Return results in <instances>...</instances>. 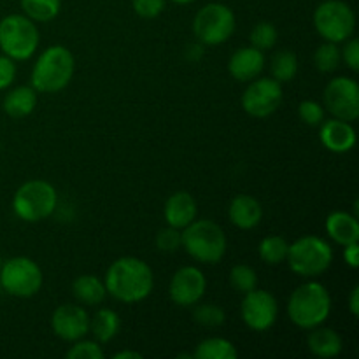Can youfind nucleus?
<instances>
[{"instance_id": "nucleus-1", "label": "nucleus", "mask_w": 359, "mask_h": 359, "mask_svg": "<svg viewBox=\"0 0 359 359\" xmlns=\"http://www.w3.org/2000/svg\"><path fill=\"white\" fill-rule=\"evenodd\" d=\"M105 290L114 300L132 305L146 300L154 287L151 266L135 256H123L111 263L105 273Z\"/></svg>"}, {"instance_id": "nucleus-2", "label": "nucleus", "mask_w": 359, "mask_h": 359, "mask_svg": "<svg viewBox=\"0 0 359 359\" xmlns=\"http://www.w3.org/2000/svg\"><path fill=\"white\" fill-rule=\"evenodd\" d=\"M332 314V294L318 280L298 286L287 300V316L302 330L321 326Z\"/></svg>"}, {"instance_id": "nucleus-3", "label": "nucleus", "mask_w": 359, "mask_h": 359, "mask_svg": "<svg viewBox=\"0 0 359 359\" xmlns=\"http://www.w3.org/2000/svg\"><path fill=\"white\" fill-rule=\"evenodd\" d=\"M76 62L65 46H49L39 55L30 76V86L37 93H58L74 77Z\"/></svg>"}, {"instance_id": "nucleus-4", "label": "nucleus", "mask_w": 359, "mask_h": 359, "mask_svg": "<svg viewBox=\"0 0 359 359\" xmlns=\"http://www.w3.org/2000/svg\"><path fill=\"white\" fill-rule=\"evenodd\" d=\"M181 248L203 265H216L226 255L228 241L223 228L210 219H195L181 230Z\"/></svg>"}, {"instance_id": "nucleus-5", "label": "nucleus", "mask_w": 359, "mask_h": 359, "mask_svg": "<svg viewBox=\"0 0 359 359\" xmlns=\"http://www.w3.org/2000/svg\"><path fill=\"white\" fill-rule=\"evenodd\" d=\"M58 207V193L55 186L42 179L27 181L13 196V210L25 223H39L51 216Z\"/></svg>"}, {"instance_id": "nucleus-6", "label": "nucleus", "mask_w": 359, "mask_h": 359, "mask_svg": "<svg viewBox=\"0 0 359 359\" xmlns=\"http://www.w3.org/2000/svg\"><path fill=\"white\" fill-rule=\"evenodd\" d=\"M286 262L291 272L305 279H314L332 266L333 249L325 238L305 235L290 244Z\"/></svg>"}, {"instance_id": "nucleus-7", "label": "nucleus", "mask_w": 359, "mask_h": 359, "mask_svg": "<svg viewBox=\"0 0 359 359\" xmlns=\"http://www.w3.org/2000/svg\"><path fill=\"white\" fill-rule=\"evenodd\" d=\"M39 42L37 25L25 14H9L0 20V49L14 62L32 58Z\"/></svg>"}, {"instance_id": "nucleus-8", "label": "nucleus", "mask_w": 359, "mask_h": 359, "mask_svg": "<svg viewBox=\"0 0 359 359\" xmlns=\"http://www.w3.org/2000/svg\"><path fill=\"white\" fill-rule=\"evenodd\" d=\"M314 28L326 42H346L356 30V14L344 0H325L314 11Z\"/></svg>"}, {"instance_id": "nucleus-9", "label": "nucleus", "mask_w": 359, "mask_h": 359, "mask_svg": "<svg viewBox=\"0 0 359 359\" xmlns=\"http://www.w3.org/2000/svg\"><path fill=\"white\" fill-rule=\"evenodd\" d=\"M44 276L37 263L27 256H14L2 262L0 286L7 294L16 298H32L41 291Z\"/></svg>"}, {"instance_id": "nucleus-10", "label": "nucleus", "mask_w": 359, "mask_h": 359, "mask_svg": "<svg viewBox=\"0 0 359 359\" xmlns=\"http://www.w3.org/2000/svg\"><path fill=\"white\" fill-rule=\"evenodd\" d=\"M235 14L228 6L210 2L196 13L193 20V34L203 46H219L235 32Z\"/></svg>"}, {"instance_id": "nucleus-11", "label": "nucleus", "mask_w": 359, "mask_h": 359, "mask_svg": "<svg viewBox=\"0 0 359 359\" xmlns=\"http://www.w3.org/2000/svg\"><path fill=\"white\" fill-rule=\"evenodd\" d=\"M242 109L252 118H269L283 104V84L273 77L249 81L241 98Z\"/></svg>"}, {"instance_id": "nucleus-12", "label": "nucleus", "mask_w": 359, "mask_h": 359, "mask_svg": "<svg viewBox=\"0 0 359 359\" xmlns=\"http://www.w3.org/2000/svg\"><path fill=\"white\" fill-rule=\"evenodd\" d=\"M325 107L330 114L344 121H356L359 118V84L353 77H335L325 88Z\"/></svg>"}, {"instance_id": "nucleus-13", "label": "nucleus", "mask_w": 359, "mask_h": 359, "mask_svg": "<svg viewBox=\"0 0 359 359\" xmlns=\"http://www.w3.org/2000/svg\"><path fill=\"white\" fill-rule=\"evenodd\" d=\"M241 316L244 325L252 332H266L272 328L279 316L277 298L266 290H252L244 294L241 305Z\"/></svg>"}, {"instance_id": "nucleus-14", "label": "nucleus", "mask_w": 359, "mask_h": 359, "mask_svg": "<svg viewBox=\"0 0 359 359\" xmlns=\"http://www.w3.org/2000/svg\"><path fill=\"white\" fill-rule=\"evenodd\" d=\"M207 279L198 266H181L172 276L168 284V297L177 307L191 309L205 297Z\"/></svg>"}, {"instance_id": "nucleus-15", "label": "nucleus", "mask_w": 359, "mask_h": 359, "mask_svg": "<svg viewBox=\"0 0 359 359\" xmlns=\"http://www.w3.org/2000/svg\"><path fill=\"white\" fill-rule=\"evenodd\" d=\"M51 330L63 342H76L90 333V314L77 304H63L53 312Z\"/></svg>"}, {"instance_id": "nucleus-16", "label": "nucleus", "mask_w": 359, "mask_h": 359, "mask_svg": "<svg viewBox=\"0 0 359 359\" xmlns=\"http://www.w3.org/2000/svg\"><path fill=\"white\" fill-rule=\"evenodd\" d=\"M319 126H321L319 130L321 144L332 153H349L356 146V130H354L353 123L332 118L328 121H323Z\"/></svg>"}, {"instance_id": "nucleus-17", "label": "nucleus", "mask_w": 359, "mask_h": 359, "mask_svg": "<svg viewBox=\"0 0 359 359\" xmlns=\"http://www.w3.org/2000/svg\"><path fill=\"white\" fill-rule=\"evenodd\" d=\"M263 69H265V55L252 46L238 48L228 60V72L241 83H249L259 77Z\"/></svg>"}, {"instance_id": "nucleus-18", "label": "nucleus", "mask_w": 359, "mask_h": 359, "mask_svg": "<svg viewBox=\"0 0 359 359\" xmlns=\"http://www.w3.org/2000/svg\"><path fill=\"white\" fill-rule=\"evenodd\" d=\"M198 207L196 200L188 191H175L167 198L163 205V217L167 226L184 230L189 223L196 219Z\"/></svg>"}, {"instance_id": "nucleus-19", "label": "nucleus", "mask_w": 359, "mask_h": 359, "mask_svg": "<svg viewBox=\"0 0 359 359\" xmlns=\"http://www.w3.org/2000/svg\"><path fill=\"white\" fill-rule=\"evenodd\" d=\"M228 217L238 230H252L263 219V207L255 196L237 195L228 205Z\"/></svg>"}, {"instance_id": "nucleus-20", "label": "nucleus", "mask_w": 359, "mask_h": 359, "mask_svg": "<svg viewBox=\"0 0 359 359\" xmlns=\"http://www.w3.org/2000/svg\"><path fill=\"white\" fill-rule=\"evenodd\" d=\"M325 228L328 237L342 248L359 241V221L354 214L335 210L326 217Z\"/></svg>"}, {"instance_id": "nucleus-21", "label": "nucleus", "mask_w": 359, "mask_h": 359, "mask_svg": "<svg viewBox=\"0 0 359 359\" xmlns=\"http://www.w3.org/2000/svg\"><path fill=\"white\" fill-rule=\"evenodd\" d=\"M309 351L314 356L323 359L337 358L342 353V337L335 332L333 328H323V326H316L311 330V335L307 339Z\"/></svg>"}, {"instance_id": "nucleus-22", "label": "nucleus", "mask_w": 359, "mask_h": 359, "mask_svg": "<svg viewBox=\"0 0 359 359\" xmlns=\"http://www.w3.org/2000/svg\"><path fill=\"white\" fill-rule=\"evenodd\" d=\"M35 105H37V91L32 86H18L11 90L9 93L4 97L2 109L7 116L14 119L27 118L34 112Z\"/></svg>"}, {"instance_id": "nucleus-23", "label": "nucleus", "mask_w": 359, "mask_h": 359, "mask_svg": "<svg viewBox=\"0 0 359 359\" xmlns=\"http://www.w3.org/2000/svg\"><path fill=\"white\" fill-rule=\"evenodd\" d=\"M72 294L79 304L86 305V307H97V305L104 304L107 290H105L104 280L98 279L97 276L84 273L72 283Z\"/></svg>"}, {"instance_id": "nucleus-24", "label": "nucleus", "mask_w": 359, "mask_h": 359, "mask_svg": "<svg viewBox=\"0 0 359 359\" xmlns=\"http://www.w3.org/2000/svg\"><path fill=\"white\" fill-rule=\"evenodd\" d=\"M121 328V319L112 309H100L90 318V333H93L98 344H107L114 339Z\"/></svg>"}, {"instance_id": "nucleus-25", "label": "nucleus", "mask_w": 359, "mask_h": 359, "mask_svg": "<svg viewBox=\"0 0 359 359\" xmlns=\"http://www.w3.org/2000/svg\"><path fill=\"white\" fill-rule=\"evenodd\" d=\"M195 359H237L238 351L228 339L223 337H210V339L202 340L196 346L195 353H193Z\"/></svg>"}, {"instance_id": "nucleus-26", "label": "nucleus", "mask_w": 359, "mask_h": 359, "mask_svg": "<svg viewBox=\"0 0 359 359\" xmlns=\"http://www.w3.org/2000/svg\"><path fill=\"white\" fill-rule=\"evenodd\" d=\"M25 16L35 23H49L62 9V0H20Z\"/></svg>"}, {"instance_id": "nucleus-27", "label": "nucleus", "mask_w": 359, "mask_h": 359, "mask_svg": "<svg viewBox=\"0 0 359 359\" xmlns=\"http://www.w3.org/2000/svg\"><path fill=\"white\" fill-rule=\"evenodd\" d=\"M270 72L277 83H291L298 74V58L290 49L276 53L270 60Z\"/></svg>"}, {"instance_id": "nucleus-28", "label": "nucleus", "mask_w": 359, "mask_h": 359, "mask_svg": "<svg viewBox=\"0 0 359 359\" xmlns=\"http://www.w3.org/2000/svg\"><path fill=\"white\" fill-rule=\"evenodd\" d=\"M287 249H290V242L280 235H270L259 242V258L266 263V265H280L286 262Z\"/></svg>"}, {"instance_id": "nucleus-29", "label": "nucleus", "mask_w": 359, "mask_h": 359, "mask_svg": "<svg viewBox=\"0 0 359 359\" xmlns=\"http://www.w3.org/2000/svg\"><path fill=\"white\" fill-rule=\"evenodd\" d=\"M340 62H342V53H340L339 44H335V42L325 41V44H321L316 49L314 63L318 67V70H321V72H335L339 69Z\"/></svg>"}, {"instance_id": "nucleus-30", "label": "nucleus", "mask_w": 359, "mask_h": 359, "mask_svg": "<svg viewBox=\"0 0 359 359\" xmlns=\"http://www.w3.org/2000/svg\"><path fill=\"white\" fill-rule=\"evenodd\" d=\"M230 284L235 291L245 294L258 287V273L249 265H235L230 270Z\"/></svg>"}, {"instance_id": "nucleus-31", "label": "nucleus", "mask_w": 359, "mask_h": 359, "mask_svg": "<svg viewBox=\"0 0 359 359\" xmlns=\"http://www.w3.org/2000/svg\"><path fill=\"white\" fill-rule=\"evenodd\" d=\"M251 46L259 51H270L277 44L279 32L270 21H262L251 30Z\"/></svg>"}, {"instance_id": "nucleus-32", "label": "nucleus", "mask_w": 359, "mask_h": 359, "mask_svg": "<svg viewBox=\"0 0 359 359\" xmlns=\"http://www.w3.org/2000/svg\"><path fill=\"white\" fill-rule=\"evenodd\" d=\"M193 318L198 325L207 326V328H217L226 321V314L223 309L216 304H196L193 311Z\"/></svg>"}, {"instance_id": "nucleus-33", "label": "nucleus", "mask_w": 359, "mask_h": 359, "mask_svg": "<svg viewBox=\"0 0 359 359\" xmlns=\"http://www.w3.org/2000/svg\"><path fill=\"white\" fill-rule=\"evenodd\" d=\"M74 346L65 353L69 359H102L104 351L97 340H76Z\"/></svg>"}, {"instance_id": "nucleus-34", "label": "nucleus", "mask_w": 359, "mask_h": 359, "mask_svg": "<svg viewBox=\"0 0 359 359\" xmlns=\"http://www.w3.org/2000/svg\"><path fill=\"white\" fill-rule=\"evenodd\" d=\"M298 116L309 126H319L325 121V109L316 100H304L298 105Z\"/></svg>"}, {"instance_id": "nucleus-35", "label": "nucleus", "mask_w": 359, "mask_h": 359, "mask_svg": "<svg viewBox=\"0 0 359 359\" xmlns=\"http://www.w3.org/2000/svg\"><path fill=\"white\" fill-rule=\"evenodd\" d=\"M156 248L161 252H175L181 248V230L167 226L158 231L156 235Z\"/></svg>"}, {"instance_id": "nucleus-36", "label": "nucleus", "mask_w": 359, "mask_h": 359, "mask_svg": "<svg viewBox=\"0 0 359 359\" xmlns=\"http://www.w3.org/2000/svg\"><path fill=\"white\" fill-rule=\"evenodd\" d=\"M133 11L144 20L158 18L165 9V0H132Z\"/></svg>"}, {"instance_id": "nucleus-37", "label": "nucleus", "mask_w": 359, "mask_h": 359, "mask_svg": "<svg viewBox=\"0 0 359 359\" xmlns=\"http://www.w3.org/2000/svg\"><path fill=\"white\" fill-rule=\"evenodd\" d=\"M342 53V60L346 62V65L349 67L353 72L359 70V41L356 37H351L346 41L344 49H340Z\"/></svg>"}, {"instance_id": "nucleus-38", "label": "nucleus", "mask_w": 359, "mask_h": 359, "mask_svg": "<svg viewBox=\"0 0 359 359\" xmlns=\"http://www.w3.org/2000/svg\"><path fill=\"white\" fill-rule=\"evenodd\" d=\"M16 79V65L9 56H0V91L7 90Z\"/></svg>"}, {"instance_id": "nucleus-39", "label": "nucleus", "mask_w": 359, "mask_h": 359, "mask_svg": "<svg viewBox=\"0 0 359 359\" xmlns=\"http://www.w3.org/2000/svg\"><path fill=\"white\" fill-rule=\"evenodd\" d=\"M344 262H346V265H349L353 270L358 269V266H359V245H358V242H353V244L344 245Z\"/></svg>"}, {"instance_id": "nucleus-40", "label": "nucleus", "mask_w": 359, "mask_h": 359, "mask_svg": "<svg viewBox=\"0 0 359 359\" xmlns=\"http://www.w3.org/2000/svg\"><path fill=\"white\" fill-rule=\"evenodd\" d=\"M203 56V44L202 42H196V44H191L186 48V58L191 60V62H196Z\"/></svg>"}, {"instance_id": "nucleus-41", "label": "nucleus", "mask_w": 359, "mask_h": 359, "mask_svg": "<svg viewBox=\"0 0 359 359\" xmlns=\"http://www.w3.org/2000/svg\"><path fill=\"white\" fill-rule=\"evenodd\" d=\"M349 311L354 318L359 316V286H354L349 294Z\"/></svg>"}, {"instance_id": "nucleus-42", "label": "nucleus", "mask_w": 359, "mask_h": 359, "mask_svg": "<svg viewBox=\"0 0 359 359\" xmlns=\"http://www.w3.org/2000/svg\"><path fill=\"white\" fill-rule=\"evenodd\" d=\"M114 359H142V354L137 353V351H119V353H116Z\"/></svg>"}, {"instance_id": "nucleus-43", "label": "nucleus", "mask_w": 359, "mask_h": 359, "mask_svg": "<svg viewBox=\"0 0 359 359\" xmlns=\"http://www.w3.org/2000/svg\"><path fill=\"white\" fill-rule=\"evenodd\" d=\"M174 4H177V6H188V4L195 2V0H172Z\"/></svg>"}, {"instance_id": "nucleus-44", "label": "nucleus", "mask_w": 359, "mask_h": 359, "mask_svg": "<svg viewBox=\"0 0 359 359\" xmlns=\"http://www.w3.org/2000/svg\"><path fill=\"white\" fill-rule=\"evenodd\" d=\"M0 269H2V256H0Z\"/></svg>"}]
</instances>
